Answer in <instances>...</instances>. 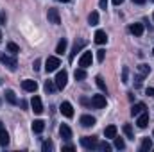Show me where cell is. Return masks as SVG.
Listing matches in <instances>:
<instances>
[{"label":"cell","instance_id":"cell-5","mask_svg":"<svg viewBox=\"0 0 154 152\" xmlns=\"http://www.w3.org/2000/svg\"><path fill=\"white\" fill-rule=\"evenodd\" d=\"M54 82H56V86H57L59 90H63V88L66 86V82H68V72H66V70L57 72V75H56V79H54Z\"/></svg>","mask_w":154,"mask_h":152},{"label":"cell","instance_id":"cell-43","mask_svg":"<svg viewBox=\"0 0 154 152\" xmlns=\"http://www.w3.org/2000/svg\"><path fill=\"white\" fill-rule=\"evenodd\" d=\"M134 4H145V0H133Z\"/></svg>","mask_w":154,"mask_h":152},{"label":"cell","instance_id":"cell-15","mask_svg":"<svg viewBox=\"0 0 154 152\" xmlns=\"http://www.w3.org/2000/svg\"><path fill=\"white\" fill-rule=\"evenodd\" d=\"M129 31H131V34H134V36H142V34H143V25H142V23H133V25L129 27Z\"/></svg>","mask_w":154,"mask_h":152},{"label":"cell","instance_id":"cell-36","mask_svg":"<svg viewBox=\"0 0 154 152\" xmlns=\"http://www.w3.org/2000/svg\"><path fill=\"white\" fill-rule=\"evenodd\" d=\"M122 82H129L127 81V68H124V72H122Z\"/></svg>","mask_w":154,"mask_h":152},{"label":"cell","instance_id":"cell-51","mask_svg":"<svg viewBox=\"0 0 154 152\" xmlns=\"http://www.w3.org/2000/svg\"><path fill=\"white\" fill-rule=\"evenodd\" d=\"M152 97H154V95H152Z\"/></svg>","mask_w":154,"mask_h":152},{"label":"cell","instance_id":"cell-45","mask_svg":"<svg viewBox=\"0 0 154 152\" xmlns=\"http://www.w3.org/2000/svg\"><path fill=\"white\" fill-rule=\"evenodd\" d=\"M0 129H4V127H2V122H0Z\"/></svg>","mask_w":154,"mask_h":152},{"label":"cell","instance_id":"cell-30","mask_svg":"<svg viewBox=\"0 0 154 152\" xmlns=\"http://www.w3.org/2000/svg\"><path fill=\"white\" fill-rule=\"evenodd\" d=\"M97 150H102V152H109V150H111V145H109L108 141H99V147H97Z\"/></svg>","mask_w":154,"mask_h":152},{"label":"cell","instance_id":"cell-31","mask_svg":"<svg viewBox=\"0 0 154 152\" xmlns=\"http://www.w3.org/2000/svg\"><path fill=\"white\" fill-rule=\"evenodd\" d=\"M7 50H9L13 56H16V54L20 52V47H18L16 43H7Z\"/></svg>","mask_w":154,"mask_h":152},{"label":"cell","instance_id":"cell-9","mask_svg":"<svg viewBox=\"0 0 154 152\" xmlns=\"http://www.w3.org/2000/svg\"><path fill=\"white\" fill-rule=\"evenodd\" d=\"M59 111H61L63 116H66V118H72V116H74V108H72L70 102H63V104L59 106Z\"/></svg>","mask_w":154,"mask_h":152},{"label":"cell","instance_id":"cell-17","mask_svg":"<svg viewBox=\"0 0 154 152\" xmlns=\"http://www.w3.org/2000/svg\"><path fill=\"white\" fill-rule=\"evenodd\" d=\"M9 145V134L5 129H0V147H7Z\"/></svg>","mask_w":154,"mask_h":152},{"label":"cell","instance_id":"cell-7","mask_svg":"<svg viewBox=\"0 0 154 152\" xmlns=\"http://www.w3.org/2000/svg\"><path fill=\"white\" fill-rule=\"evenodd\" d=\"M47 18H48V22H50V23H54V25H59V23H61L59 11H57V9H54V7H50V9L47 11Z\"/></svg>","mask_w":154,"mask_h":152},{"label":"cell","instance_id":"cell-27","mask_svg":"<svg viewBox=\"0 0 154 152\" xmlns=\"http://www.w3.org/2000/svg\"><path fill=\"white\" fill-rule=\"evenodd\" d=\"M74 77H75V81L86 79V68H77L75 72H74Z\"/></svg>","mask_w":154,"mask_h":152},{"label":"cell","instance_id":"cell-38","mask_svg":"<svg viewBox=\"0 0 154 152\" xmlns=\"http://www.w3.org/2000/svg\"><path fill=\"white\" fill-rule=\"evenodd\" d=\"M63 150H68V152H72V150H75V149H74V145H66V147H63Z\"/></svg>","mask_w":154,"mask_h":152},{"label":"cell","instance_id":"cell-23","mask_svg":"<svg viewBox=\"0 0 154 152\" xmlns=\"http://www.w3.org/2000/svg\"><path fill=\"white\" fill-rule=\"evenodd\" d=\"M66 45H68V41H66L65 38H61L59 43H57V47H56V52H57V54H63V52L66 50Z\"/></svg>","mask_w":154,"mask_h":152},{"label":"cell","instance_id":"cell-33","mask_svg":"<svg viewBox=\"0 0 154 152\" xmlns=\"http://www.w3.org/2000/svg\"><path fill=\"white\" fill-rule=\"evenodd\" d=\"M52 149H54V143H52V141H45V143L41 145V150L43 152H48V150H52Z\"/></svg>","mask_w":154,"mask_h":152},{"label":"cell","instance_id":"cell-1","mask_svg":"<svg viewBox=\"0 0 154 152\" xmlns=\"http://www.w3.org/2000/svg\"><path fill=\"white\" fill-rule=\"evenodd\" d=\"M81 145H82V149H86V150H97L99 141H97L95 136H84V138H81Z\"/></svg>","mask_w":154,"mask_h":152},{"label":"cell","instance_id":"cell-13","mask_svg":"<svg viewBox=\"0 0 154 152\" xmlns=\"http://www.w3.org/2000/svg\"><path fill=\"white\" fill-rule=\"evenodd\" d=\"M59 134H61L63 140H70V138H72V129H70L66 123H63V125L59 127Z\"/></svg>","mask_w":154,"mask_h":152},{"label":"cell","instance_id":"cell-12","mask_svg":"<svg viewBox=\"0 0 154 152\" xmlns=\"http://www.w3.org/2000/svg\"><path fill=\"white\" fill-rule=\"evenodd\" d=\"M79 122H81V125H82V127H93V125H95V118H93V116H90V114H82Z\"/></svg>","mask_w":154,"mask_h":152},{"label":"cell","instance_id":"cell-39","mask_svg":"<svg viewBox=\"0 0 154 152\" xmlns=\"http://www.w3.org/2000/svg\"><path fill=\"white\" fill-rule=\"evenodd\" d=\"M5 23V14H0V25H4Z\"/></svg>","mask_w":154,"mask_h":152},{"label":"cell","instance_id":"cell-50","mask_svg":"<svg viewBox=\"0 0 154 152\" xmlns=\"http://www.w3.org/2000/svg\"><path fill=\"white\" fill-rule=\"evenodd\" d=\"M152 18H154V14H152Z\"/></svg>","mask_w":154,"mask_h":152},{"label":"cell","instance_id":"cell-32","mask_svg":"<svg viewBox=\"0 0 154 152\" xmlns=\"http://www.w3.org/2000/svg\"><path fill=\"white\" fill-rule=\"evenodd\" d=\"M115 149H118V150L125 149V141H124L122 138H116V136H115Z\"/></svg>","mask_w":154,"mask_h":152},{"label":"cell","instance_id":"cell-49","mask_svg":"<svg viewBox=\"0 0 154 152\" xmlns=\"http://www.w3.org/2000/svg\"><path fill=\"white\" fill-rule=\"evenodd\" d=\"M152 54H154V50H152Z\"/></svg>","mask_w":154,"mask_h":152},{"label":"cell","instance_id":"cell-46","mask_svg":"<svg viewBox=\"0 0 154 152\" xmlns=\"http://www.w3.org/2000/svg\"><path fill=\"white\" fill-rule=\"evenodd\" d=\"M0 41H2V32H0Z\"/></svg>","mask_w":154,"mask_h":152},{"label":"cell","instance_id":"cell-2","mask_svg":"<svg viewBox=\"0 0 154 152\" xmlns=\"http://www.w3.org/2000/svg\"><path fill=\"white\" fill-rule=\"evenodd\" d=\"M59 66H61V61H59V57H56V56H50V57L45 61V72H47V74L56 72Z\"/></svg>","mask_w":154,"mask_h":152},{"label":"cell","instance_id":"cell-18","mask_svg":"<svg viewBox=\"0 0 154 152\" xmlns=\"http://www.w3.org/2000/svg\"><path fill=\"white\" fill-rule=\"evenodd\" d=\"M43 129H45V122H43V120H34V122H32V131H34L36 134L43 132Z\"/></svg>","mask_w":154,"mask_h":152},{"label":"cell","instance_id":"cell-21","mask_svg":"<svg viewBox=\"0 0 154 152\" xmlns=\"http://www.w3.org/2000/svg\"><path fill=\"white\" fill-rule=\"evenodd\" d=\"M5 100H7L9 104H18V99H16V95H14L13 90H7V91H5Z\"/></svg>","mask_w":154,"mask_h":152},{"label":"cell","instance_id":"cell-42","mask_svg":"<svg viewBox=\"0 0 154 152\" xmlns=\"http://www.w3.org/2000/svg\"><path fill=\"white\" fill-rule=\"evenodd\" d=\"M111 2H113V4H115V5H120V4H122V2H124V0H111Z\"/></svg>","mask_w":154,"mask_h":152},{"label":"cell","instance_id":"cell-26","mask_svg":"<svg viewBox=\"0 0 154 152\" xmlns=\"http://www.w3.org/2000/svg\"><path fill=\"white\" fill-rule=\"evenodd\" d=\"M43 88H45V91H47V93H54L57 86H56V82H54V81H47Z\"/></svg>","mask_w":154,"mask_h":152},{"label":"cell","instance_id":"cell-11","mask_svg":"<svg viewBox=\"0 0 154 152\" xmlns=\"http://www.w3.org/2000/svg\"><path fill=\"white\" fill-rule=\"evenodd\" d=\"M31 108H32V111L36 114H41L43 113V104H41V99L39 97H32V100H31Z\"/></svg>","mask_w":154,"mask_h":152},{"label":"cell","instance_id":"cell-20","mask_svg":"<svg viewBox=\"0 0 154 152\" xmlns=\"http://www.w3.org/2000/svg\"><path fill=\"white\" fill-rule=\"evenodd\" d=\"M152 149V140L151 138H143V141H142V147H140V152H147Z\"/></svg>","mask_w":154,"mask_h":152},{"label":"cell","instance_id":"cell-35","mask_svg":"<svg viewBox=\"0 0 154 152\" xmlns=\"http://www.w3.org/2000/svg\"><path fill=\"white\" fill-rule=\"evenodd\" d=\"M142 79H143V75H136V79H134V86H136V88L142 86Z\"/></svg>","mask_w":154,"mask_h":152},{"label":"cell","instance_id":"cell-24","mask_svg":"<svg viewBox=\"0 0 154 152\" xmlns=\"http://www.w3.org/2000/svg\"><path fill=\"white\" fill-rule=\"evenodd\" d=\"M88 23H90V25H97V23H99V13H97V11H91V13H90Z\"/></svg>","mask_w":154,"mask_h":152},{"label":"cell","instance_id":"cell-10","mask_svg":"<svg viewBox=\"0 0 154 152\" xmlns=\"http://www.w3.org/2000/svg\"><path fill=\"white\" fill-rule=\"evenodd\" d=\"M22 88H23L25 91H31V93H34V91L38 90V82H36V81H32V79H25V81L22 82Z\"/></svg>","mask_w":154,"mask_h":152},{"label":"cell","instance_id":"cell-14","mask_svg":"<svg viewBox=\"0 0 154 152\" xmlns=\"http://www.w3.org/2000/svg\"><path fill=\"white\" fill-rule=\"evenodd\" d=\"M147 108H145V104L143 102H138V104H134L133 108H131V114L133 116H138V114L142 113V111H145Z\"/></svg>","mask_w":154,"mask_h":152},{"label":"cell","instance_id":"cell-25","mask_svg":"<svg viewBox=\"0 0 154 152\" xmlns=\"http://www.w3.org/2000/svg\"><path fill=\"white\" fill-rule=\"evenodd\" d=\"M122 129H124V134H125L129 140H134V132H133V127H131L129 123H124V127H122Z\"/></svg>","mask_w":154,"mask_h":152},{"label":"cell","instance_id":"cell-41","mask_svg":"<svg viewBox=\"0 0 154 152\" xmlns=\"http://www.w3.org/2000/svg\"><path fill=\"white\" fill-rule=\"evenodd\" d=\"M147 95H154V88H147Z\"/></svg>","mask_w":154,"mask_h":152},{"label":"cell","instance_id":"cell-29","mask_svg":"<svg viewBox=\"0 0 154 152\" xmlns=\"http://www.w3.org/2000/svg\"><path fill=\"white\" fill-rule=\"evenodd\" d=\"M95 82H97V86H99V88H100V90H102L104 93L108 91V88H106V82H104V79H102L100 75H97V77H95Z\"/></svg>","mask_w":154,"mask_h":152},{"label":"cell","instance_id":"cell-47","mask_svg":"<svg viewBox=\"0 0 154 152\" xmlns=\"http://www.w3.org/2000/svg\"><path fill=\"white\" fill-rule=\"evenodd\" d=\"M152 136H154V131H152Z\"/></svg>","mask_w":154,"mask_h":152},{"label":"cell","instance_id":"cell-34","mask_svg":"<svg viewBox=\"0 0 154 152\" xmlns=\"http://www.w3.org/2000/svg\"><path fill=\"white\" fill-rule=\"evenodd\" d=\"M104 57H106V50L99 48V50H97V61H99V63H102V61H104Z\"/></svg>","mask_w":154,"mask_h":152},{"label":"cell","instance_id":"cell-19","mask_svg":"<svg viewBox=\"0 0 154 152\" xmlns=\"http://www.w3.org/2000/svg\"><path fill=\"white\" fill-rule=\"evenodd\" d=\"M82 47H84V41H82V39H77L75 43H74V48H72V52H70V59H74V56H75V54L81 50V48H82Z\"/></svg>","mask_w":154,"mask_h":152},{"label":"cell","instance_id":"cell-8","mask_svg":"<svg viewBox=\"0 0 154 152\" xmlns=\"http://www.w3.org/2000/svg\"><path fill=\"white\" fill-rule=\"evenodd\" d=\"M147 123H149V111L145 109V111H142V113L138 114V118H136V125H138L140 129H145Z\"/></svg>","mask_w":154,"mask_h":152},{"label":"cell","instance_id":"cell-6","mask_svg":"<svg viewBox=\"0 0 154 152\" xmlns=\"http://www.w3.org/2000/svg\"><path fill=\"white\" fill-rule=\"evenodd\" d=\"M90 104L95 109H102V108H106V97L104 95H93L91 100H90Z\"/></svg>","mask_w":154,"mask_h":152},{"label":"cell","instance_id":"cell-48","mask_svg":"<svg viewBox=\"0 0 154 152\" xmlns=\"http://www.w3.org/2000/svg\"><path fill=\"white\" fill-rule=\"evenodd\" d=\"M151 2H154V0H151Z\"/></svg>","mask_w":154,"mask_h":152},{"label":"cell","instance_id":"cell-16","mask_svg":"<svg viewBox=\"0 0 154 152\" xmlns=\"http://www.w3.org/2000/svg\"><path fill=\"white\" fill-rule=\"evenodd\" d=\"M106 41H108V36H106L104 31H97V32H95V43H97V45H104Z\"/></svg>","mask_w":154,"mask_h":152},{"label":"cell","instance_id":"cell-37","mask_svg":"<svg viewBox=\"0 0 154 152\" xmlns=\"http://www.w3.org/2000/svg\"><path fill=\"white\" fill-rule=\"evenodd\" d=\"M39 65H41V59H36L34 65H32V68H34V70H39Z\"/></svg>","mask_w":154,"mask_h":152},{"label":"cell","instance_id":"cell-4","mask_svg":"<svg viewBox=\"0 0 154 152\" xmlns=\"http://www.w3.org/2000/svg\"><path fill=\"white\" fill-rule=\"evenodd\" d=\"M91 63H93V54L90 50L82 52V56L79 57V66L81 68H88V66H91Z\"/></svg>","mask_w":154,"mask_h":152},{"label":"cell","instance_id":"cell-22","mask_svg":"<svg viewBox=\"0 0 154 152\" xmlns=\"http://www.w3.org/2000/svg\"><path fill=\"white\" fill-rule=\"evenodd\" d=\"M104 136L106 138H115L116 136V125H108L104 129Z\"/></svg>","mask_w":154,"mask_h":152},{"label":"cell","instance_id":"cell-40","mask_svg":"<svg viewBox=\"0 0 154 152\" xmlns=\"http://www.w3.org/2000/svg\"><path fill=\"white\" fill-rule=\"evenodd\" d=\"M106 5H108V0H100V7L106 9Z\"/></svg>","mask_w":154,"mask_h":152},{"label":"cell","instance_id":"cell-3","mask_svg":"<svg viewBox=\"0 0 154 152\" xmlns=\"http://www.w3.org/2000/svg\"><path fill=\"white\" fill-rule=\"evenodd\" d=\"M0 61H2V65H4V66H7L11 72H14V70H16V66H18L16 59H14V57H11V56H7V54H0Z\"/></svg>","mask_w":154,"mask_h":152},{"label":"cell","instance_id":"cell-28","mask_svg":"<svg viewBox=\"0 0 154 152\" xmlns=\"http://www.w3.org/2000/svg\"><path fill=\"white\" fill-rule=\"evenodd\" d=\"M138 72H140V75H149V74H151V66H149V65H140V66H138Z\"/></svg>","mask_w":154,"mask_h":152},{"label":"cell","instance_id":"cell-44","mask_svg":"<svg viewBox=\"0 0 154 152\" xmlns=\"http://www.w3.org/2000/svg\"><path fill=\"white\" fill-rule=\"evenodd\" d=\"M57 2H70V0H57Z\"/></svg>","mask_w":154,"mask_h":152}]
</instances>
